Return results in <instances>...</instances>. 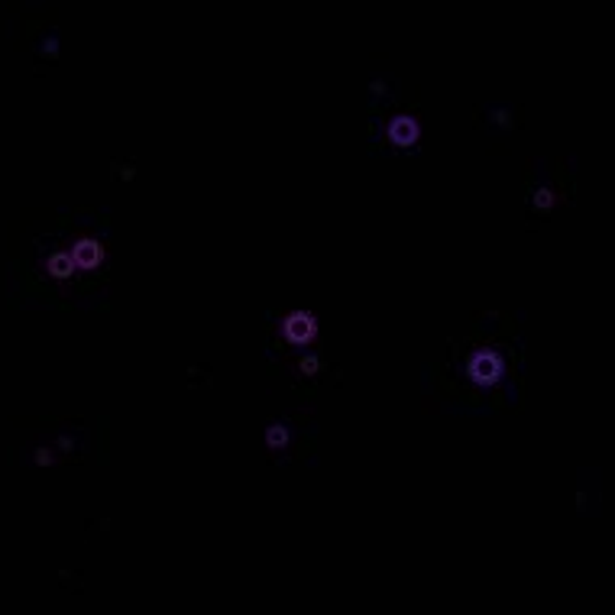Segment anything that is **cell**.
Returning <instances> with one entry per match:
<instances>
[{"label": "cell", "mask_w": 615, "mask_h": 615, "mask_svg": "<svg viewBox=\"0 0 615 615\" xmlns=\"http://www.w3.org/2000/svg\"><path fill=\"white\" fill-rule=\"evenodd\" d=\"M372 136H376V143H382V149L408 152V156H411V152L421 149L425 123H421V114H418V111H411V108H395L392 114L385 111V118H376Z\"/></svg>", "instance_id": "obj_1"}, {"label": "cell", "mask_w": 615, "mask_h": 615, "mask_svg": "<svg viewBox=\"0 0 615 615\" xmlns=\"http://www.w3.org/2000/svg\"><path fill=\"white\" fill-rule=\"evenodd\" d=\"M318 337H321V324H318L315 315H305V311L282 318V328L272 331V344H282L285 354H292V357H302V354L315 350Z\"/></svg>", "instance_id": "obj_2"}, {"label": "cell", "mask_w": 615, "mask_h": 615, "mask_svg": "<svg viewBox=\"0 0 615 615\" xmlns=\"http://www.w3.org/2000/svg\"><path fill=\"white\" fill-rule=\"evenodd\" d=\"M308 434V421L295 418V415H285V418H275L266 425V454L269 460L275 464H292L295 460V444L298 438Z\"/></svg>", "instance_id": "obj_3"}]
</instances>
